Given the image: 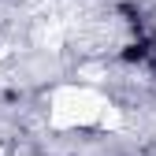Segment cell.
Instances as JSON below:
<instances>
[{
	"label": "cell",
	"mask_w": 156,
	"mask_h": 156,
	"mask_svg": "<svg viewBox=\"0 0 156 156\" xmlns=\"http://www.w3.org/2000/svg\"><path fill=\"white\" fill-rule=\"evenodd\" d=\"M108 104V97L93 86L82 82H67L56 86L48 93V123L56 130H78V126H97L101 108Z\"/></svg>",
	"instance_id": "6da1fadb"
},
{
	"label": "cell",
	"mask_w": 156,
	"mask_h": 156,
	"mask_svg": "<svg viewBox=\"0 0 156 156\" xmlns=\"http://www.w3.org/2000/svg\"><path fill=\"white\" fill-rule=\"evenodd\" d=\"M97 126H104V130H119V126H123V112L108 101V104L101 108V119H97Z\"/></svg>",
	"instance_id": "7a4b0ae2"
}]
</instances>
